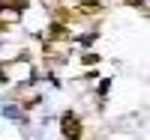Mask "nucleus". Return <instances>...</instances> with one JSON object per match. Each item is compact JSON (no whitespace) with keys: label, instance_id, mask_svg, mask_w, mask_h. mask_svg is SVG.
<instances>
[{"label":"nucleus","instance_id":"1","mask_svg":"<svg viewBox=\"0 0 150 140\" xmlns=\"http://www.w3.org/2000/svg\"><path fill=\"white\" fill-rule=\"evenodd\" d=\"M81 119H78V113L75 110H66L63 116H60V134H63L66 140H81Z\"/></svg>","mask_w":150,"mask_h":140},{"label":"nucleus","instance_id":"2","mask_svg":"<svg viewBox=\"0 0 150 140\" xmlns=\"http://www.w3.org/2000/svg\"><path fill=\"white\" fill-rule=\"evenodd\" d=\"M84 63H87V66H93V63H99V57H96V54H84Z\"/></svg>","mask_w":150,"mask_h":140}]
</instances>
